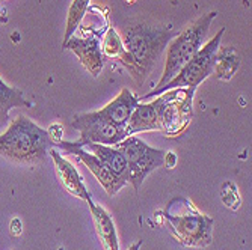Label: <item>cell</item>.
I'll return each mask as SVG.
<instances>
[{
  "label": "cell",
  "instance_id": "30bf717a",
  "mask_svg": "<svg viewBox=\"0 0 252 250\" xmlns=\"http://www.w3.org/2000/svg\"><path fill=\"white\" fill-rule=\"evenodd\" d=\"M80 33H82L80 36L73 35L66 42H63L62 49L71 50L83 63L86 70L93 74V77H98V74L103 70L104 59H106L101 53L100 36L98 33L88 32L86 29H82Z\"/></svg>",
  "mask_w": 252,
  "mask_h": 250
},
{
  "label": "cell",
  "instance_id": "cb8c5ba5",
  "mask_svg": "<svg viewBox=\"0 0 252 250\" xmlns=\"http://www.w3.org/2000/svg\"><path fill=\"white\" fill-rule=\"evenodd\" d=\"M141 246H142V241H136V243H133V244L128 247V250H139Z\"/></svg>",
  "mask_w": 252,
  "mask_h": 250
},
{
  "label": "cell",
  "instance_id": "e0dca14e",
  "mask_svg": "<svg viewBox=\"0 0 252 250\" xmlns=\"http://www.w3.org/2000/svg\"><path fill=\"white\" fill-rule=\"evenodd\" d=\"M91 0H73L70 8H68L66 14V26H65V35H63V42L70 39L76 30L80 28V23L88 11Z\"/></svg>",
  "mask_w": 252,
  "mask_h": 250
},
{
  "label": "cell",
  "instance_id": "ffe728a7",
  "mask_svg": "<svg viewBox=\"0 0 252 250\" xmlns=\"http://www.w3.org/2000/svg\"><path fill=\"white\" fill-rule=\"evenodd\" d=\"M49 134L50 140L56 145L59 142H62V138H63V127L61 124H52L49 127V130H45Z\"/></svg>",
  "mask_w": 252,
  "mask_h": 250
},
{
  "label": "cell",
  "instance_id": "277c9868",
  "mask_svg": "<svg viewBox=\"0 0 252 250\" xmlns=\"http://www.w3.org/2000/svg\"><path fill=\"white\" fill-rule=\"evenodd\" d=\"M124 44V49L130 52L134 59L139 62L142 71L150 74L154 63L165 52L177 32L171 28H153L148 25H137L128 28L120 35Z\"/></svg>",
  "mask_w": 252,
  "mask_h": 250
},
{
  "label": "cell",
  "instance_id": "ac0fdd59",
  "mask_svg": "<svg viewBox=\"0 0 252 250\" xmlns=\"http://www.w3.org/2000/svg\"><path fill=\"white\" fill-rule=\"evenodd\" d=\"M124 44H123V39L120 36V33L109 28L104 38H103V42H101V53L104 57H112V59H118L120 55L124 52Z\"/></svg>",
  "mask_w": 252,
  "mask_h": 250
},
{
  "label": "cell",
  "instance_id": "5bb4252c",
  "mask_svg": "<svg viewBox=\"0 0 252 250\" xmlns=\"http://www.w3.org/2000/svg\"><path fill=\"white\" fill-rule=\"evenodd\" d=\"M80 146H83L85 149H89V152H93L95 157H98L113 173L123 178L124 181H127V184H128V169H127L126 158L115 146H107V145H100V143H85Z\"/></svg>",
  "mask_w": 252,
  "mask_h": 250
},
{
  "label": "cell",
  "instance_id": "8fae6325",
  "mask_svg": "<svg viewBox=\"0 0 252 250\" xmlns=\"http://www.w3.org/2000/svg\"><path fill=\"white\" fill-rule=\"evenodd\" d=\"M49 155L52 157V160L55 163V170H56V176L59 179L61 186L76 197L83 199L85 202H93V196L88 192L83 176L79 173V170L66 160V158L56 151V148H52L49 151Z\"/></svg>",
  "mask_w": 252,
  "mask_h": 250
},
{
  "label": "cell",
  "instance_id": "d6986e66",
  "mask_svg": "<svg viewBox=\"0 0 252 250\" xmlns=\"http://www.w3.org/2000/svg\"><path fill=\"white\" fill-rule=\"evenodd\" d=\"M222 202L228 208L236 211L240 207V196L233 183H223L222 186Z\"/></svg>",
  "mask_w": 252,
  "mask_h": 250
},
{
  "label": "cell",
  "instance_id": "9a60e30c",
  "mask_svg": "<svg viewBox=\"0 0 252 250\" xmlns=\"http://www.w3.org/2000/svg\"><path fill=\"white\" fill-rule=\"evenodd\" d=\"M240 66V55L234 47H220L215 56L213 74L218 80L228 82L234 77Z\"/></svg>",
  "mask_w": 252,
  "mask_h": 250
},
{
  "label": "cell",
  "instance_id": "9c48e42d",
  "mask_svg": "<svg viewBox=\"0 0 252 250\" xmlns=\"http://www.w3.org/2000/svg\"><path fill=\"white\" fill-rule=\"evenodd\" d=\"M55 148L62 149L65 154L74 155L79 162H82L91 172H93V175L97 178L100 186L106 190V193L109 196L117 194L124 186H127V181H124L123 178H120L118 175L113 173L98 157H95L93 152L86 151L77 142H63L62 140V142L56 143Z\"/></svg>",
  "mask_w": 252,
  "mask_h": 250
},
{
  "label": "cell",
  "instance_id": "6da1fadb",
  "mask_svg": "<svg viewBox=\"0 0 252 250\" xmlns=\"http://www.w3.org/2000/svg\"><path fill=\"white\" fill-rule=\"evenodd\" d=\"M55 148L47 131L26 116H17L0 134V155L17 165H39Z\"/></svg>",
  "mask_w": 252,
  "mask_h": 250
},
{
  "label": "cell",
  "instance_id": "7c38bea8",
  "mask_svg": "<svg viewBox=\"0 0 252 250\" xmlns=\"http://www.w3.org/2000/svg\"><path fill=\"white\" fill-rule=\"evenodd\" d=\"M137 104H139V98H137L133 92H130L128 89L124 87L109 104H106L103 109L97 110V113L106 121L112 122L113 125L126 128L131 118V113Z\"/></svg>",
  "mask_w": 252,
  "mask_h": 250
},
{
  "label": "cell",
  "instance_id": "7402d4cb",
  "mask_svg": "<svg viewBox=\"0 0 252 250\" xmlns=\"http://www.w3.org/2000/svg\"><path fill=\"white\" fill-rule=\"evenodd\" d=\"M163 165H165L168 169H174L175 165H177V154H174V152H165Z\"/></svg>",
  "mask_w": 252,
  "mask_h": 250
},
{
  "label": "cell",
  "instance_id": "52a82bcc",
  "mask_svg": "<svg viewBox=\"0 0 252 250\" xmlns=\"http://www.w3.org/2000/svg\"><path fill=\"white\" fill-rule=\"evenodd\" d=\"M115 148L124 155L128 169V184L139 192L144 179L153 173V170L163 166L165 151L157 149L134 136H128L115 145Z\"/></svg>",
  "mask_w": 252,
  "mask_h": 250
},
{
  "label": "cell",
  "instance_id": "5b68a950",
  "mask_svg": "<svg viewBox=\"0 0 252 250\" xmlns=\"http://www.w3.org/2000/svg\"><path fill=\"white\" fill-rule=\"evenodd\" d=\"M193 94L195 89L178 87L154 100L158 131H163L168 138H177L189 127L193 118Z\"/></svg>",
  "mask_w": 252,
  "mask_h": 250
},
{
  "label": "cell",
  "instance_id": "44dd1931",
  "mask_svg": "<svg viewBox=\"0 0 252 250\" xmlns=\"http://www.w3.org/2000/svg\"><path fill=\"white\" fill-rule=\"evenodd\" d=\"M9 231H11V234H12L14 237H18V235H21V231H23V224H21V220H20L18 217L12 219V222H11V224H9Z\"/></svg>",
  "mask_w": 252,
  "mask_h": 250
},
{
  "label": "cell",
  "instance_id": "603a6c76",
  "mask_svg": "<svg viewBox=\"0 0 252 250\" xmlns=\"http://www.w3.org/2000/svg\"><path fill=\"white\" fill-rule=\"evenodd\" d=\"M5 23H8V17L5 14V9L0 6V25H5Z\"/></svg>",
  "mask_w": 252,
  "mask_h": 250
},
{
  "label": "cell",
  "instance_id": "2e32d148",
  "mask_svg": "<svg viewBox=\"0 0 252 250\" xmlns=\"http://www.w3.org/2000/svg\"><path fill=\"white\" fill-rule=\"evenodd\" d=\"M31 106H32V103L25 100L20 89L8 86L2 79H0V127L8 122L11 109L31 107Z\"/></svg>",
  "mask_w": 252,
  "mask_h": 250
},
{
  "label": "cell",
  "instance_id": "7a4b0ae2",
  "mask_svg": "<svg viewBox=\"0 0 252 250\" xmlns=\"http://www.w3.org/2000/svg\"><path fill=\"white\" fill-rule=\"evenodd\" d=\"M172 237L185 247H207L213 240V219L186 197H174L163 211Z\"/></svg>",
  "mask_w": 252,
  "mask_h": 250
},
{
  "label": "cell",
  "instance_id": "ba28073f",
  "mask_svg": "<svg viewBox=\"0 0 252 250\" xmlns=\"http://www.w3.org/2000/svg\"><path fill=\"white\" fill-rule=\"evenodd\" d=\"M71 125L80 133V145L85 143H100L107 146H115L126 138H128L126 128L113 125L112 122L101 118L97 110L83 115H76Z\"/></svg>",
  "mask_w": 252,
  "mask_h": 250
},
{
  "label": "cell",
  "instance_id": "3957f363",
  "mask_svg": "<svg viewBox=\"0 0 252 250\" xmlns=\"http://www.w3.org/2000/svg\"><path fill=\"white\" fill-rule=\"evenodd\" d=\"M216 15V11L204 14L202 17L196 18L192 25L183 29V32L177 33L175 38H172V41L166 47L163 74L153 90H157L165 86L168 82H171L181 71V68L201 50V47L205 44V39H207V33Z\"/></svg>",
  "mask_w": 252,
  "mask_h": 250
},
{
  "label": "cell",
  "instance_id": "8992f818",
  "mask_svg": "<svg viewBox=\"0 0 252 250\" xmlns=\"http://www.w3.org/2000/svg\"><path fill=\"white\" fill-rule=\"evenodd\" d=\"M223 33H225V28H220L219 32L210 41H207L202 45L201 50L181 68V71L171 82H168L165 86H162L157 90H151V92H148L147 95H144L141 98V101L150 100L153 97H157L160 94L166 92V90H172V89H178V87L196 89L198 84H201L205 79L213 74L215 56H216V52L220 45V39H222Z\"/></svg>",
  "mask_w": 252,
  "mask_h": 250
},
{
  "label": "cell",
  "instance_id": "4fadbf2b",
  "mask_svg": "<svg viewBox=\"0 0 252 250\" xmlns=\"http://www.w3.org/2000/svg\"><path fill=\"white\" fill-rule=\"evenodd\" d=\"M89 210L94 219V226L97 237L103 246L104 250H120V243H118V235H117V228L113 224V220L110 214L100 205L94 202H89Z\"/></svg>",
  "mask_w": 252,
  "mask_h": 250
}]
</instances>
